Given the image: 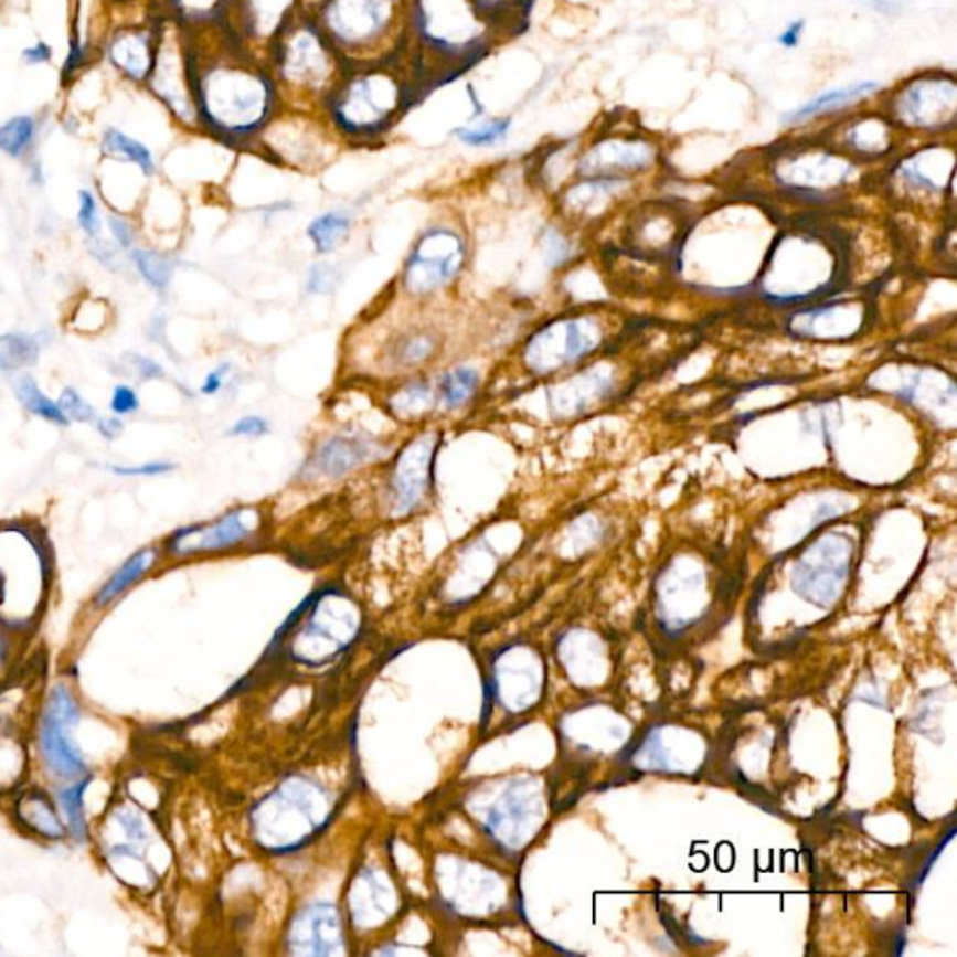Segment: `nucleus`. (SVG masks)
<instances>
[{
    "label": "nucleus",
    "mask_w": 957,
    "mask_h": 957,
    "mask_svg": "<svg viewBox=\"0 0 957 957\" xmlns=\"http://www.w3.org/2000/svg\"><path fill=\"white\" fill-rule=\"evenodd\" d=\"M88 245H91V253L98 263L104 264L107 268H120L123 266V260H120V253H124L118 245L113 242H104L102 238L88 240Z\"/></svg>",
    "instance_id": "51"
},
{
    "label": "nucleus",
    "mask_w": 957,
    "mask_h": 957,
    "mask_svg": "<svg viewBox=\"0 0 957 957\" xmlns=\"http://www.w3.org/2000/svg\"><path fill=\"white\" fill-rule=\"evenodd\" d=\"M210 47L188 45L185 61L199 126L226 147L251 150L283 109L281 92L263 56L212 21Z\"/></svg>",
    "instance_id": "1"
},
{
    "label": "nucleus",
    "mask_w": 957,
    "mask_h": 957,
    "mask_svg": "<svg viewBox=\"0 0 957 957\" xmlns=\"http://www.w3.org/2000/svg\"><path fill=\"white\" fill-rule=\"evenodd\" d=\"M543 795L530 778L511 780L482 814V827L492 842L520 851L543 825Z\"/></svg>",
    "instance_id": "15"
},
{
    "label": "nucleus",
    "mask_w": 957,
    "mask_h": 957,
    "mask_svg": "<svg viewBox=\"0 0 957 957\" xmlns=\"http://www.w3.org/2000/svg\"><path fill=\"white\" fill-rule=\"evenodd\" d=\"M107 226H109L110 236H113V242H115L124 253H129V251L134 249L135 242H137V231H135V225L128 217H124L120 214H110L107 217Z\"/></svg>",
    "instance_id": "49"
},
{
    "label": "nucleus",
    "mask_w": 957,
    "mask_h": 957,
    "mask_svg": "<svg viewBox=\"0 0 957 957\" xmlns=\"http://www.w3.org/2000/svg\"><path fill=\"white\" fill-rule=\"evenodd\" d=\"M396 896L390 883L374 870H363L350 894V915L360 929H374L395 915Z\"/></svg>",
    "instance_id": "26"
},
{
    "label": "nucleus",
    "mask_w": 957,
    "mask_h": 957,
    "mask_svg": "<svg viewBox=\"0 0 957 957\" xmlns=\"http://www.w3.org/2000/svg\"><path fill=\"white\" fill-rule=\"evenodd\" d=\"M306 8V0H226L223 25L247 50L266 55L269 43Z\"/></svg>",
    "instance_id": "17"
},
{
    "label": "nucleus",
    "mask_w": 957,
    "mask_h": 957,
    "mask_svg": "<svg viewBox=\"0 0 957 957\" xmlns=\"http://www.w3.org/2000/svg\"><path fill=\"white\" fill-rule=\"evenodd\" d=\"M306 10L347 66L410 50V0H317Z\"/></svg>",
    "instance_id": "5"
},
{
    "label": "nucleus",
    "mask_w": 957,
    "mask_h": 957,
    "mask_svg": "<svg viewBox=\"0 0 957 957\" xmlns=\"http://www.w3.org/2000/svg\"><path fill=\"white\" fill-rule=\"evenodd\" d=\"M264 61L288 109L320 110L347 70V62L306 8L269 43Z\"/></svg>",
    "instance_id": "4"
},
{
    "label": "nucleus",
    "mask_w": 957,
    "mask_h": 957,
    "mask_svg": "<svg viewBox=\"0 0 957 957\" xmlns=\"http://www.w3.org/2000/svg\"><path fill=\"white\" fill-rule=\"evenodd\" d=\"M444 444L446 434L442 428L423 425L385 458L380 507L387 519H412L433 506L438 495V460Z\"/></svg>",
    "instance_id": "9"
},
{
    "label": "nucleus",
    "mask_w": 957,
    "mask_h": 957,
    "mask_svg": "<svg viewBox=\"0 0 957 957\" xmlns=\"http://www.w3.org/2000/svg\"><path fill=\"white\" fill-rule=\"evenodd\" d=\"M96 433L105 439V442H115L120 438L124 433L123 417L118 415H99L98 422L94 423Z\"/></svg>",
    "instance_id": "52"
},
{
    "label": "nucleus",
    "mask_w": 957,
    "mask_h": 957,
    "mask_svg": "<svg viewBox=\"0 0 957 957\" xmlns=\"http://www.w3.org/2000/svg\"><path fill=\"white\" fill-rule=\"evenodd\" d=\"M606 395V380L597 372H587L582 379L568 384H557L549 390L550 410L560 417L582 414L589 404Z\"/></svg>",
    "instance_id": "28"
},
{
    "label": "nucleus",
    "mask_w": 957,
    "mask_h": 957,
    "mask_svg": "<svg viewBox=\"0 0 957 957\" xmlns=\"http://www.w3.org/2000/svg\"><path fill=\"white\" fill-rule=\"evenodd\" d=\"M451 878L455 883L439 881V889H444V900L453 908H458L460 915L468 916L470 911L471 894H474V916L495 915V891L498 889L495 873L482 870L481 866H471L468 862L457 860V866L453 870Z\"/></svg>",
    "instance_id": "25"
},
{
    "label": "nucleus",
    "mask_w": 957,
    "mask_h": 957,
    "mask_svg": "<svg viewBox=\"0 0 957 957\" xmlns=\"http://www.w3.org/2000/svg\"><path fill=\"white\" fill-rule=\"evenodd\" d=\"M849 142L854 148V152L870 153V156L883 153L891 147V131L883 120L866 118L851 126Z\"/></svg>",
    "instance_id": "38"
},
{
    "label": "nucleus",
    "mask_w": 957,
    "mask_h": 957,
    "mask_svg": "<svg viewBox=\"0 0 957 957\" xmlns=\"http://www.w3.org/2000/svg\"><path fill=\"white\" fill-rule=\"evenodd\" d=\"M288 950L296 956H339L347 951L341 915L330 903L299 911L288 927Z\"/></svg>",
    "instance_id": "20"
},
{
    "label": "nucleus",
    "mask_w": 957,
    "mask_h": 957,
    "mask_svg": "<svg viewBox=\"0 0 957 957\" xmlns=\"http://www.w3.org/2000/svg\"><path fill=\"white\" fill-rule=\"evenodd\" d=\"M802 29H805V21L802 19H797V21H793L787 25L786 31L781 32L780 36H778V42L787 47V50H793V47H797L799 45L800 34H802Z\"/></svg>",
    "instance_id": "53"
},
{
    "label": "nucleus",
    "mask_w": 957,
    "mask_h": 957,
    "mask_svg": "<svg viewBox=\"0 0 957 957\" xmlns=\"http://www.w3.org/2000/svg\"><path fill=\"white\" fill-rule=\"evenodd\" d=\"M59 406L70 423H81V425L94 427V423L98 422V410L94 408L75 387L62 390L61 396H59Z\"/></svg>",
    "instance_id": "42"
},
{
    "label": "nucleus",
    "mask_w": 957,
    "mask_h": 957,
    "mask_svg": "<svg viewBox=\"0 0 957 957\" xmlns=\"http://www.w3.org/2000/svg\"><path fill=\"white\" fill-rule=\"evenodd\" d=\"M879 83L875 81H862L857 85H849L846 88H836V91L825 92L821 96L811 99L808 104L800 105L797 109L789 110L784 115V123L799 124L810 120L814 116L827 115L830 110L842 109L848 105L859 102L868 94H872L878 88Z\"/></svg>",
    "instance_id": "30"
},
{
    "label": "nucleus",
    "mask_w": 957,
    "mask_h": 957,
    "mask_svg": "<svg viewBox=\"0 0 957 957\" xmlns=\"http://www.w3.org/2000/svg\"><path fill=\"white\" fill-rule=\"evenodd\" d=\"M438 414L457 415L470 410L481 395L482 374L477 366L460 363L447 366L434 379Z\"/></svg>",
    "instance_id": "27"
},
{
    "label": "nucleus",
    "mask_w": 957,
    "mask_h": 957,
    "mask_svg": "<svg viewBox=\"0 0 957 957\" xmlns=\"http://www.w3.org/2000/svg\"><path fill=\"white\" fill-rule=\"evenodd\" d=\"M361 614L352 597L337 587L315 593L279 630L277 644L296 662L322 666L339 657L360 632Z\"/></svg>",
    "instance_id": "8"
},
{
    "label": "nucleus",
    "mask_w": 957,
    "mask_h": 957,
    "mask_svg": "<svg viewBox=\"0 0 957 957\" xmlns=\"http://www.w3.org/2000/svg\"><path fill=\"white\" fill-rule=\"evenodd\" d=\"M442 354V333L433 326H408L390 337L382 348L384 369L393 374L423 372Z\"/></svg>",
    "instance_id": "21"
},
{
    "label": "nucleus",
    "mask_w": 957,
    "mask_h": 957,
    "mask_svg": "<svg viewBox=\"0 0 957 957\" xmlns=\"http://www.w3.org/2000/svg\"><path fill=\"white\" fill-rule=\"evenodd\" d=\"M79 722V708L66 687H56L50 695L47 711L40 727V748L51 773L64 778L81 776L86 770L79 748L70 737V730Z\"/></svg>",
    "instance_id": "18"
},
{
    "label": "nucleus",
    "mask_w": 957,
    "mask_h": 957,
    "mask_svg": "<svg viewBox=\"0 0 957 957\" xmlns=\"http://www.w3.org/2000/svg\"><path fill=\"white\" fill-rule=\"evenodd\" d=\"M266 511L258 506H238L215 519L182 525L163 543L171 557L221 554L255 543L266 528Z\"/></svg>",
    "instance_id": "13"
},
{
    "label": "nucleus",
    "mask_w": 957,
    "mask_h": 957,
    "mask_svg": "<svg viewBox=\"0 0 957 957\" xmlns=\"http://www.w3.org/2000/svg\"><path fill=\"white\" fill-rule=\"evenodd\" d=\"M385 414L401 425L423 427L433 415L438 414V398L434 379L425 372L406 374L385 391L382 398Z\"/></svg>",
    "instance_id": "22"
},
{
    "label": "nucleus",
    "mask_w": 957,
    "mask_h": 957,
    "mask_svg": "<svg viewBox=\"0 0 957 957\" xmlns=\"http://www.w3.org/2000/svg\"><path fill=\"white\" fill-rule=\"evenodd\" d=\"M110 414L118 417H128L141 410V396L129 384H116L110 393Z\"/></svg>",
    "instance_id": "48"
},
{
    "label": "nucleus",
    "mask_w": 957,
    "mask_h": 957,
    "mask_svg": "<svg viewBox=\"0 0 957 957\" xmlns=\"http://www.w3.org/2000/svg\"><path fill=\"white\" fill-rule=\"evenodd\" d=\"M77 223L81 231L85 232L88 240L99 238L102 234V215H99L98 201L91 190L79 191V208H77Z\"/></svg>",
    "instance_id": "44"
},
{
    "label": "nucleus",
    "mask_w": 957,
    "mask_h": 957,
    "mask_svg": "<svg viewBox=\"0 0 957 957\" xmlns=\"http://www.w3.org/2000/svg\"><path fill=\"white\" fill-rule=\"evenodd\" d=\"M113 56L131 77L141 79L150 72V51L148 43L139 36H128L116 43Z\"/></svg>",
    "instance_id": "40"
},
{
    "label": "nucleus",
    "mask_w": 957,
    "mask_h": 957,
    "mask_svg": "<svg viewBox=\"0 0 957 957\" xmlns=\"http://www.w3.org/2000/svg\"><path fill=\"white\" fill-rule=\"evenodd\" d=\"M232 374H234V365L225 361L215 365L212 371L208 372L201 384V395L217 396L231 384Z\"/></svg>",
    "instance_id": "50"
},
{
    "label": "nucleus",
    "mask_w": 957,
    "mask_h": 957,
    "mask_svg": "<svg viewBox=\"0 0 957 957\" xmlns=\"http://www.w3.org/2000/svg\"><path fill=\"white\" fill-rule=\"evenodd\" d=\"M896 118L908 128L940 129L954 123L957 86L951 77L911 81L896 96Z\"/></svg>",
    "instance_id": "19"
},
{
    "label": "nucleus",
    "mask_w": 957,
    "mask_h": 957,
    "mask_svg": "<svg viewBox=\"0 0 957 957\" xmlns=\"http://www.w3.org/2000/svg\"><path fill=\"white\" fill-rule=\"evenodd\" d=\"M51 50L47 43H38V45H32L29 50H25L23 53V59L29 64H42V62L50 61Z\"/></svg>",
    "instance_id": "54"
},
{
    "label": "nucleus",
    "mask_w": 957,
    "mask_h": 957,
    "mask_svg": "<svg viewBox=\"0 0 957 957\" xmlns=\"http://www.w3.org/2000/svg\"><path fill=\"white\" fill-rule=\"evenodd\" d=\"M511 128V118L501 116V118H488L485 123L476 124V126H460V128L453 129L451 135L458 142H462L464 147L485 150V148L498 147L506 141Z\"/></svg>",
    "instance_id": "36"
},
{
    "label": "nucleus",
    "mask_w": 957,
    "mask_h": 957,
    "mask_svg": "<svg viewBox=\"0 0 957 957\" xmlns=\"http://www.w3.org/2000/svg\"><path fill=\"white\" fill-rule=\"evenodd\" d=\"M13 393L26 414L34 415L38 419L51 423L55 427H70L66 415L59 406V401H53L40 387L38 380L32 376L31 372L18 374V379L13 382Z\"/></svg>",
    "instance_id": "31"
},
{
    "label": "nucleus",
    "mask_w": 957,
    "mask_h": 957,
    "mask_svg": "<svg viewBox=\"0 0 957 957\" xmlns=\"http://www.w3.org/2000/svg\"><path fill=\"white\" fill-rule=\"evenodd\" d=\"M498 31L476 0H410V51L427 86L479 62Z\"/></svg>",
    "instance_id": "3"
},
{
    "label": "nucleus",
    "mask_w": 957,
    "mask_h": 957,
    "mask_svg": "<svg viewBox=\"0 0 957 957\" xmlns=\"http://www.w3.org/2000/svg\"><path fill=\"white\" fill-rule=\"evenodd\" d=\"M272 433V425L264 415L247 414L238 417L226 428L228 438L258 439Z\"/></svg>",
    "instance_id": "47"
},
{
    "label": "nucleus",
    "mask_w": 957,
    "mask_h": 957,
    "mask_svg": "<svg viewBox=\"0 0 957 957\" xmlns=\"http://www.w3.org/2000/svg\"><path fill=\"white\" fill-rule=\"evenodd\" d=\"M470 258V245L451 225H433L415 238L404 258L398 287L415 301L433 299L460 279Z\"/></svg>",
    "instance_id": "10"
},
{
    "label": "nucleus",
    "mask_w": 957,
    "mask_h": 957,
    "mask_svg": "<svg viewBox=\"0 0 957 957\" xmlns=\"http://www.w3.org/2000/svg\"><path fill=\"white\" fill-rule=\"evenodd\" d=\"M655 150L646 141H627V139H614V141L598 142L579 161V172L593 180H614L621 172H635L651 166Z\"/></svg>",
    "instance_id": "24"
},
{
    "label": "nucleus",
    "mask_w": 957,
    "mask_h": 957,
    "mask_svg": "<svg viewBox=\"0 0 957 957\" xmlns=\"http://www.w3.org/2000/svg\"><path fill=\"white\" fill-rule=\"evenodd\" d=\"M36 134V126L31 116H15L12 120L0 126V152L10 158H21L31 147L32 139Z\"/></svg>",
    "instance_id": "39"
},
{
    "label": "nucleus",
    "mask_w": 957,
    "mask_h": 957,
    "mask_svg": "<svg viewBox=\"0 0 957 957\" xmlns=\"http://www.w3.org/2000/svg\"><path fill=\"white\" fill-rule=\"evenodd\" d=\"M427 91L412 51L387 61L350 64L323 99L320 113L339 141L379 145Z\"/></svg>",
    "instance_id": "2"
},
{
    "label": "nucleus",
    "mask_w": 957,
    "mask_h": 957,
    "mask_svg": "<svg viewBox=\"0 0 957 957\" xmlns=\"http://www.w3.org/2000/svg\"><path fill=\"white\" fill-rule=\"evenodd\" d=\"M128 255L135 272L148 287L159 294L167 293L177 272V260L169 253L153 247H134Z\"/></svg>",
    "instance_id": "35"
},
{
    "label": "nucleus",
    "mask_w": 957,
    "mask_h": 957,
    "mask_svg": "<svg viewBox=\"0 0 957 957\" xmlns=\"http://www.w3.org/2000/svg\"><path fill=\"white\" fill-rule=\"evenodd\" d=\"M104 470L109 471L113 476L128 477H161L167 474H172L177 470V464L171 460H152V462H142L139 466H120V464H107Z\"/></svg>",
    "instance_id": "46"
},
{
    "label": "nucleus",
    "mask_w": 957,
    "mask_h": 957,
    "mask_svg": "<svg viewBox=\"0 0 957 957\" xmlns=\"http://www.w3.org/2000/svg\"><path fill=\"white\" fill-rule=\"evenodd\" d=\"M853 543L842 533H827L806 552L793 573L791 586L806 600L827 606L848 578Z\"/></svg>",
    "instance_id": "16"
},
{
    "label": "nucleus",
    "mask_w": 957,
    "mask_h": 957,
    "mask_svg": "<svg viewBox=\"0 0 957 957\" xmlns=\"http://www.w3.org/2000/svg\"><path fill=\"white\" fill-rule=\"evenodd\" d=\"M333 142L341 141L320 110L283 107L251 150H260L275 166L309 169L323 163Z\"/></svg>",
    "instance_id": "12"
},
{
    "label": "nucleus",
    "mask_w": 957,
    "mask_h": 957,
    "mask_svg": "<svg viewBox=\"0 0 957 957\" xmlns=\"http://www.w3.org/2000/svg\"><path fill=\"white\" fill-rule=\"evenodd\" d=\"M842 240L814 226L786 232L768 255L762 293L780 306H800L842 287L846 274Z\"/></svg>",
    "instance_id": "6"
},
{
    "label": "nucleus",
    "mask_w": 957,
    "mask_h": 957,
    "mask_svg": "<svg viewBox=\"0 0 957 957\" xmlns=\"http://www.w3.org/2000/svg\"><path fill=\"white\" fill-rule=\"evenodd\" d=\"M354 220L347 210H326L322 214L315 215L307 225L306 236L312 245L315 253L320 256L333 255L347 244L352 236Z\"/></svg>",
    "instance_id": "29"
},
{
    "label": "nucleus",
    "mask_w": 957,
    "mask_h": 957,
    "mask_svg": "<svg viewBox=\"0 0 957 957\" xmlns=\"http://www.w3.org/2000/svg\"><path fill=\"white\" fill-rule=\"evenodd\" d=\"M330 817V793L317 781L294 776L253 808L251 829L269 853H293L311 842Z\"/></svg>",
    "instance_id": "7"
},
{
    "label": "nucleus",
    "mask_w": 957,
    "mask_h": 957,
    "mask_svg": "<svg viewBox=\"0 0 957 957\" xmlns=\"http://www.w3.org/2000/svg\"><path fill=\"white\" fill-rule=\"evenodd\" d=\"M104 150L110 156L128 159L129 163L139 167L145 177H152L156 172V159L150 148L145 147L141 141L131 139L128 135L118 131V129H109L104 137Z\"/></svg>",
    "instance_id": "37"
},
{
    "label": "nucleus",
    "mask_w": 957,
    "mask_h": 957,
    "mask_svg": "<svg viewBox=\"0 0 957 957\" xmlns=\"http://www.w3.org/2000/svg\"><path fill=\"white\" fill-rule=\"evenodd\" d=\"M120 371L124 374H131V376H137V379L142 380V382H150V380H159L166 376V369L159 365L158 361L152 360V358H148V355L135 354V352H128V354H124L120 360Z\"/></svg>",
    "instance_id": "45"
},
{
    "label": "nucleus",
    "mask_w": 957,
    "mask_h": 957,
    "mask_svg": "<svg viewBox=\"0 0 957 957\" xmlns=\"http://www.w3.org/2000/svg\"><path fill=\"white\" fill-rule=\"evenodd\" d=\"M341 281V269L331 263H315L306 274V293L309 296H326L336 293Z\"/></svg>",
    "instance_id": "43"
},
{
    "label": "nucleus",
    "mask_w": 957,
    "mask_h": 957,
    "mask_svg": "<svg viewBox=\"0 0 957 957\" xmlns=\"http://www.w3.org/2000/svg\"><path fill=\"white\" fill-rule=\"evenodd\" d=\"M42 344L25 331H8L0 336V374H21L36 365Z\"/></svg>",
    "instance_id": "34"
},
{
    "label": "nucleus",
    "mask_w": 957,
    "mask_h": 957,
    "mask_svg": "<svg viewBox=\"0 0 957 957\" xmlns=\"http://www.w3.org/2000/svg\"><path fill=\"white\" fill-rule=\"evenodd\" d=\"M864 306L859 301H840L830 306L797 309L789 323L793 336L836 341L854 336L864 323Z\"/></svg>",
    "instance_id": "23"
},
{
    "label": "nucleus",
    "mask_w": 957,
    "mask_h": 957,
    "mask_svg": "<svg viewBox=\"0 0 957 957\" xmlns=\"http://www.w3.org/2000/svg\"><path fill=\"white\" fill-rule=\"evenodd\" d=\"M604 341L603 323L592 312H574L541 323L525 337L520 361L533 376H552L578 365Z\"/></svg>",
    "instance_id": "11"
},
{
    "label": "nucleus",
    "mask_w": 957,
    "mask_h": 957,
    "mask_svg": "<svg viewBox=\"0 0 957 957\" xmlns=\"http://www.w3.org/2000/svg\"><path fill=\"white\" fill-rule=\"evenodd\" d=\"M390 447L384 439L374 438L371 434L342 430L317 442L306 460L299 466L296 481L307 487L331 485L358 471L365 470L372 464L384 462L390 457Z\"/></svg>",
    "instance_id": "14"
},
{
    "label": "nucleus",
    "mask_w": 957,
    "mask_h": 957,
    "mask_svg": "<svg viewBox=\"0 0 957 957\" xmlns=\"http://www.w3.org/2000/svg\"><path fill=\"white\" fill-rule=\"evenodd\" d=\"M158 557L159 554L156 549H142L139 552H135L134 555H129L128 560L124 562L123 567L118 568L105 582V586L99 589L98 595H96V604L98 606H107V604L120 597L123 593L128 592L129 587L135 586L145 574L152 571L153 565L158 562Z\"/></svg>",
    "instance_id": "32"
},
{
    "label": "nucleus",
    "mask_w": 957,
    "mask_h": 957,
    "mask_svg": "<svg viewBox=\"0 0 957 957\" xmlns=\"http://www.w3.org/2000/svg\"><path fill=\"white\" fill-rule=\"evenodd\" d=\"M18 816L26 827H31L43 838L61 840L64 836V825H62L61 817L56 814L55 806L51 805V800L43 793H25L19 799Z\"/></svg>",
    "instance_id": "33"
},
{
    "label": "nucleus",
    "mask_w": 957,
    "mask_h": 957,
    "mask_svg": "<svg viewBox=\"0 0 957 957\" xmlns=\"http://www.w3.org/2000/svg\"><path fill=\"white\" fill-rule=\"evenodd\" d=\"M86 786H88V780H81L75 786L59 793L62 810L67 817V827L77 840H85L86 834L85 811H83Z\"/></svg>",
    "instance_id": "41"
}]
</instances>
